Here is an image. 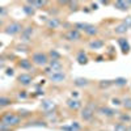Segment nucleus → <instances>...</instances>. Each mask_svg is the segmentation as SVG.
Segmentation results:
<instances>
[{
    "label": "nucleus",
    "instance_id": "obj_1",
    "mask_svg": "<svg viewBox=\"0 0 131 131\" xmlns=\"http://www.w3.org/2000/svg\"><path fill=\"white\" fill-rule=\"evenodd\" d=\"M0 122H3L5 123L7 126L9 127H15V126H18L21 123V117L16 113H10V112H7L5 114H3L2 117V121Z\"/></svg>",
    "mask_w": 131,
    "mask_h": 131
},
{
    "label": "nucleus",
    "instance_id": "obj_2",
    "mask_svg": "<svg viewBox=\"0 0 131 131\" xmlns=\"http://www.w3.org/2000/svg\"><path fill=\"white\" fill-rule=\"evenodd\" d=\"M31 63H34L37 66H46L49 63V58L45 52L38 51V52H34L31 55Z\"/></svg>",
    "mask_w": 131,
    "mask_h": 131
},
{
    "label": "nucleus",
    "instance_id": "obj_3",
    "mask_svg": "<svg viewBox=\"0 0 131 131\" xmlns=\"http://www.w3.org/2000/svg\"><path fill=\"white\" fill-rule=\"evenodd\" d=\"M80 115H81V118L84 119V121H91V119L93 118V115H94V105L92 102L86 104L84 106V109L81 110Z\"/></svg>",
    "mask_w": 131,
    "mask_h": 131
},
{
    "label": "nucleus",
    "instance_id": "obj_4",
    "mask_svg": "<svg viewBox=\"0 0 131 131\" xmlns=\"http://www.w3.org/2000/svg\"><path fill=\"white\" fill-rule=\"evenodd\" d=\"M76 30H83L85 34H88V36H96L97 34V28L94 25H91V24H76L75 25Z\"/></svg>",
    "mask_w": 131,
    "mask_h": 131
},
{
    "label": "nucleus",
    "instance_id": "obj_5",
    "mask_svg": "<svg viewBox=\"0 0 131 131\" xmlns=\"http://www.w3.org/2000/svg\"><path fill=\"white\" fill-rule=\"evenodd\" d=\"M23 25H21L20 23H12L10 25H8L7 28H5V33L7 34H9V36H16V34H18V33H21L23 31Z\"/></svg>",
    "mask_w": 131,
    "mask_h": 131
},
{
    "label": "nucleus",
    "instance_id": "obj_6",
    "mask_svg": "<svg viewBox=\"0 0 131 131\" xmlns=\"http://www.w3.org/2000/svg\"><path fill=\"white\" fill-rule=\"evenodd\" d=\"M17 80H18V83L21 85H24V86H28V85H30L33 83V78L29 73H21V75H18Z\"/></svg>",
    "mask_w": 131,
    "mask_h": 131
},
{
    "label": "nucleus",
    "instance_id": "obj_7",
    "mask_svg": "<svg viewBox=\"0 0 131 131\" xmlns=\"http://www.w3.org/2000/svg\"><path fill=\"white\" fill-rule=\"evenodd\" d=\"M49 78L52 83H63L66 80V73L62 72V71L60 72H52Z\"/></svg>",
    "mask_w": 131,
    "mask_h": 131
},
{
    "label": "nucleus",
    "instance_id": "obj_8",
    "mask_svg": "<svg viewBox=\"0 0 131 131\" xmlns=\"http://www.w3.org/2000/svg\"><path fill=\"white\" fill-rule=\"evenodd\" d=\"M66 38H67L68 41H79L81 38V34H80V31L79 30H76V29H71L67 34H66Z\"/></svg>",
    "mask_w": 131,
    "mask_h": 131
},
{
    "label": "nucleus",
    "instance_id": "obj_9",
    "mask_svg": "<svg viewBox=\"0 0 131 131\" xmlns=\"http://www.w3.org/2000/svg\"><path fill=\"white\" fill-rule=\"evenodd\" d=\"M49 63H50V68L52 70V72H60L63 68L60 60H58V59H51V60H49Z\"/></svg>",
    "mask_w": 131,
    "mask_h": 131
},
{
    "label": "nucleus",
    "instance_id": "obj_10",
    "mask_svg": "<svg viewBox=\"0 0 131 131\" xmlns=\"http://www.w3.org/2000/svg\"><path fill=\"white\" fill-rule=\"evenodd\" d=\"M31 34H33V28L31 26H28L25 29H23V31H21V41H29L31 38Z\"/></svg>",
    "mask_w": 131,
    "mask_h": 131
},
{
    "label": "nucleus",
    "instance_id": "obj_11",
    "mask_svg": "<svg viewBox=\"0 0 131 131\" xmlns=\"http://www.w3.org/2000/svg\"><path fill=\"white\" fill-rule=\"evenodd\" d=\"M118 43H119V46H121V50H122L123 54H127V52L130 51V43H128L127 39L119 38V39H118Z\"/></svg>",
    "mask_w": 131,
    "mask_h": 131
},
{
    "label": "nucleus",
    "instance_id": "obj_12",
    "mask_svg": "<svg viewBox=\"0 0 131 131\" xmlns=\"http://www.w3.org/2000/svg\"><path fill=\"white\" fill-rule=\"evenodd\" d=\"M100 113L102 114V115H105V117H107V118H112V117H114L115 115V110H113V109H110V107H101L100 109Z\"/></svg>",
    "mask_w": 131,
    "mask_h": 131
},
{
    "label": "nucleus",
    "instance_id": "obj_13",
    "mask_svg": "<svg viewBox=\"0 0 131 131\" xmlns=\"http://www.w3.org/2000/svg\"><path fill=\"white\" fill-rule=\"evenodd\" d=\"M67 106L70 109H73V110H78V109L81 106V104H80L79 100H76V98H70V100L67 101Z\"/></svg>",
    "mask_w": 131,
    "mask_h": 131
},
{
    "label": "nucleus",
    "instance_id": "obj_14",
    "mask_svg": "<svg viewBox=\"0 0 131 131\" xmlns=\"http://www.w3.org/2000/svg\"><path fill=\"white\" fill-rule=\"evenodd\" d=\"M18 66H20V67L21 68H23V70H31V60H29V59H21L20 62H18Z\"/></svg>",
    "mask_w": 131,
    "mask_h": 131
},
{
    "label": "nucleus",
    "instance_id": "obj_15",
    "mask_svg": "<svg viewBox=\"0 0 131 131\" xmlns=\"http://www.w3.org/2000/svg\"><path fill=\"white\" fill-rule=\"evenodd\" d=\"M29 5H31L34 9H38V8H42L47 4V2H41V0H31V2H28Z\"/></svg>",
    "mask_w": 131,
    "mask_h": 131
},
{
    "label": "nucleus",
    "instance_id": "obj_16",
    "mask_svg": "<svg viewBox=\"0 0 131 131\" xmlns=\"http://www.w3.org/2000/svg\"><path fill=\"white\" fill-rule=\"evenodd\" d=\"M127 30H128V28L123 23L114 28V33H117V34H125V33H127Z\"/></svg>",
    "mask_w": 131,
    "mask_h": 131
},
{
    "label": "nucleus",
    "instance_id": "obj_17",
    "mask_svg": "<svg viewBox=\"0 0 131 131\" xmlns=\"http://www.w3.org/2000/svg\"><path fill=\"white\" fill-rule=\"evenodd\" d=\"M104 46V41L102 39H94L89 43V47L93 49V50H97V49H101Z\"/></svg>",
    "mask_w": 131,
    "mask_h": 131
},
{
    "label": "nucleus",
    "instance_id": "obj_18",
    "mask_svg": "<svg viewBox=\"0 0 131 131\" xmlns=\"http://www.w3.org/2000/svg\"><path fill=\"white\" fill-rule=\"evenodd\" d=\"M114 8L119 9V10H127L128 9V5L126 2H123V0H118V2L114 3Z\"/></svg>",
    "mask_w": 131,
    "mask_h": 131
},
{
    "label": "nucleus",
    "instance_id": "obj_19",
    "mask_svg": "<svg viewBox=\"0 0 131 131\" xmlns=\"http://www.w3.org/2000/svg\"><path fill=\"white\" fill-rule=\"evenodd\" d=\"M13 101L10 100L9 97H4V96H0V107H5V106H9L12 105Z\"/></svg>",
    "mask_w": 131,
    "mask_h": 131
},
{
    "label": "nucleus",
    "instance_id": "obj_20",
    "mask_svg": "<svg viewBox=\"0 0 131 131\" xmlns=\"http://www.w3.org/2000/svg\"><path fill=\"white\" fill-rule=\"evenodd\" d=\"M59 25H60V21L58 18H49L47 20V26L51 29H57Z\"/></svg>",
    "mask_w": 131,
    "mask_h": 131
},
{
    "label": "nucleus",
    "instance_id": "obj_21",
    "mask_svg": "<svg viewBox=\"0 0 131 131\" xmlns=\"http://www.w3.org/2000/svg\"><path fill=\"white\" fill-rule=\"evenodd\" d=\"M73 84L76 86H85V85H88V80L84 79V78H78V79L73 81Z\"/></svg>",
    "mask_w": 131,
    "mask_h": 131
},
{
    "label": "nucleus",
    "instance_id": "obj_22",
    "mask_svg": "<svg viewBox=\"0 0 131 131\" xmlns=\"http://www.w3.org/2000/svg\"><path fill=\"white\" fill-rule=\"evenodd\" d=\"M23 10H24V12L28 15V16H33V15H34V8H33L31 5H29V4H25L24 7H23Z\"/></svg>",
    "mask_w": 131,
    "mask_h": 131
},
{
    "label": "nucleus",
    "instance_id": "obj_23",
    "mask_svg": "<svg viewBox=\"0 0 131 131\" xmlns=\"http://www.w3.org/2000/svg\"><path fill=\"white\" fill-rule=\"evenodd\" d=\"M78 62H79L80 64H86V63H88V57H86L85 54L81 51L79 55H78Z\"/></svg>",
    "mask_w": 131,
    "mask_h": 131
},
{
    "label": "nucleus",
    "instance_id": "obj_24",
    "mask_svg": "<svg viewBox=\"0 0 131 131\" xmlns=\"http://www.w3.org/2000/svg\"><path fill=\"white\" fill-rule=\"evenodd\" d=\"M126 83H127V80L125 78H118V79L113 80V84H115L117 86H123V85H126Z\"/></svg>",
    "mask_w": 131,
    "mask_h": 131
},
{
    "label": "nucleus",
    "instance_id": "obj_25",
    "mask_svg": "<svg viewBox=\"0 0 131 131\" xmlns=\"http://www.w3.org/2000/svg\"><path fill=\"white\" fill-rule=\"evenodd\" d=\"M114 131H128V128L126 127V125L123 122H119L114 126Z\"/></svg>",
    "mask_w": 131,
    "mask_h": 131
},
{
    "label": "nucleus",
    "instance_id": "obj_26",
    "mask_svg": "<svg viewBox=\"0 0 131 131\" xmlns=\"http://www.w3.org/2000/svg\"><path fill=\"white\" fill-rule=\"evenodd\" d=\"M122 105H123L125 109H127V110H131V97H126V98H123Z\"/></svg>",
    "mask_w": 131,
    "mask_h": 131
},
{
    "label": "nucleus",
    "instance_id": "obj_27",
    "mask_svg": "<svg viewBox=\"0 0 131 131\" xmlns=\"http://www.w3.org/2000/svg\"><path fill=\"white\" fill-rule=\"evenodd\" d=\"M42 107L45 109V110L52 109V107H54V102H52V101H50V100H46V101H43V102H42Z\"/></svg>",
    "mask_w": 131,
    "mask_h": 131
},
{
    "label": "nucleus",
    "instance_id": "obj_28",
    "mask_svg": "<svg viewBox=\"0 0 131 131\" xmlns=\"http://www.w3.org/2000/svg\"><path fill=\"white\" fill-rule=\"evenodd\" d=\"M113 85V80H102L100 81V86L101 88H107V86Z\"/></svg>",
    "mask_w": 131,
    "mask_h": 131
},
{
    "label": "nucleus",
    "instance_id": "obj_29",
    "mask_svg": "<svg viewBox=\"0 0 131 131\" xmlns=\"http://www.w3.org/2000/svg\"><path fill=\"white\" fill-rule=\"evenodd\" d=\"M0 131H13V127H9L5 123L0 122Z\"/></svg>",
    "mask_w": 131,
    "mask_h": 131
},
{
    "label": "nucleus",
    "instance_id": "obj_30",
    "mask_svg": "<svg viewBox=\"0 0 131 131\" xmlns=\"http://www.w3.org/2000/svg\"><path fill=\"white\" fill-rule=\"evenodd\" d=\"M28 126H37V127H46V123L45 122H41V121H36V122H30Z\"/></svg>",
    "mask_w": 131,
    "mask_h": 131
},
{
    "label": "nucleus",
    "instance_id": "obj_31",
    "mask_svg": "<svg viewBox=\"0 0 131 131\" xmlns=\"http://www.w3.org/2000/svg\"><path fill=\"white\" fill-rule=\"evenodd\" d=\"M50 55L52 57V59H58V60H59V57H60L59 52H58L57 50H51V51H50Z\"/></svg>",
    "mask_w": 131,
    "mask_h": 131
},
{
    "label": "nucleus",
    "instance_id": "obj_32",
    "mask_svg": "<svg viewBox=\"0 0 131 131\" xmlns=\"http://www.w3.org/2000/svg\"><path fill=\"white\" fill-rule=\"evenodd\" d=\"M18 113H20V114H18L20 117H28V115H30V112H29V110H25V109H23V110H20Z\"/></svg>",
    "mask_w": 131,
    "mask_h": 131
},
{
    "label": "nucleus",
    "instance_id": "obj_33",
    "mask_svg": "<svg viewBox=\"0 0 131 131\" xmlns=\"http://www.w3.org/2000/svg\"><path fill=\"white\" fill-rule=\"evenodd\" d=\"M123 24H125L127 28H131V16H128V17H126V18H125Z\"/></svg>",
    "mask_w": 131,
    "mask_h": 131
},
{
    "label": "nucleus",
    "instance_id": "obj_34",
    "mask_svg": "<svg viewBox=\"0 0 131 131\" xmlns=\"http://www.w3.org/2000/svg\"><path fill=\"white\" fill-rule=\"evenodd\" d=\"M112 102H113V105H117V106H118V105H121V102H122V101L119 100V98H113Z\"/></svg>",
    "mask_w": 131,
    "mask_h": 131
},
{
    "label": "nucleus",
    "instance_id": "obj_35",
    "mask_svg": "<svg viewBox=\"0 0 131 131\" xmlns=\"http://www.w3.org/2000/svg\"><path fill=\"white\" fill-rule=\"evenodd\" d=\"M68 4H70V5L72 7V8H71L72 10H76V9H78V2H73V3H68Z\"/></svg>",
    "mask_w": 131,
    "mask_h": 131
},
{
    "label": "nucleus",
    "instance_id": "obj_36",
    "mask_svg": "<svg viewBox=\"0 0 131 131\" xmlns=\"http://www.w3.org/2000/svg\"><path fill=\"white\" fill-rule=\"evenodd\" d=\"M121 119H122V121H130V119H131V117L130 115H121Z\"/></svg>",
    "mask_w": 131,
    "mask_h": 131
},
{
    "label": "nucleus",
    "instance_id": "obj_37",
    "mask_svg": "<svg viewBox=\"0 0 131 131\" xmlns=\"http://www.w3.org/2000/svg\"><path fill=\"white\" fill-rule=\"evenodd\" d=\"M7 13V10H5V8H3V7H0V16H3V15H5Z\"/></svg>",
    "mask_w": 131,
    "mask_h": 131
},
{
    "label": "nucleus",
    "instance_id": "obj_38",
    "mask_svg": "<svg viewBox=\"0 0 131 131\" xmlns=\"http://www.w3.org/2000/svg\"><path fill=\"white\" fill-rule=\"evenodd\" d=\"M18 97H20V98H25V97H26V93H25V92H23V93L20 92V93H18Z\"/></svg>",
    "mask_w": 131,
    "mask_h": 131
},
{
    "label": "nucleus",
    "instance_id": "obj_39",
    "mask_svg": "<svg viewBox=\"0 0 131 131\" xmlns=\"http://www.w3.org/2000/svg\"><path fill=\"white\" fill-rule=\"evenodd\" d=\"M7 75H10V76H12V75H13V70H12V68H10V70H7Z\"/></svg>",
    "mask_w": 131,
    "mask_h": 131
},
{
    "label": "nucleus",
    "instance_id": "obj_40",
    "mask_svg": "<svg viewBox=\"0 0 131 131\" xmlns=\"http://www.w3.org/2000/svg\"><path fill=\"white\" fill-rule=\"evenodd\" d=\"M97 8H98L97 4H92V9H97Z\"/></svg>",
    "mask_w": 131,
    "mask_h": 131
},
{
    "label": "nucleus",
    "instance_id": "obj_41",
    "mask_svg": "<svg viewBox=\"0 0 131 131\" xmlns=\"http://www.w3.org/2000/svg\"><path fill=\"white\" fill-rule=\"evenodd\" d=\"M2 25H3V20H2V18H0V26H2Z\"/></svg>",
    "mask_w": 131,
    "mask_h": 131
},
{
    "label": "nucleus",
    "instance_id": "obj_42",
    "mask_svg": "<svg viewBox=\"0 0 131 131\" xmlns=\"http://www.w3.org/2000/svg\"><path fill=\"white\" fill-rule=\"evenodd\" d=\"M128 131H131V126H130V127H128Z\"/></svg>",
    "mask_w": 131,
    "mask_h": 131
},
{
    "label": "nucleus",
    "instance_id": "obj_43",
    "mask_svg": "<svg viewBox=\"0 0 131 131\" xmlns=\"http://www.w3.org/2000/svg\"><path fill=\"white\" fill-rule=\"evenodd\" d=\"M101 131H104V130H101Z\"/></svg>",
    "mask_w": 131,
    "mask_h": 131
}]
</instances>
